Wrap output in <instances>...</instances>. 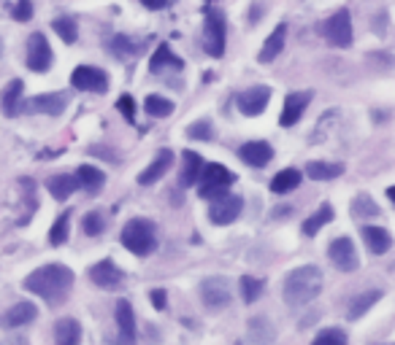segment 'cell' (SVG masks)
<instances>
[{"label":"cell","instance_id":"6da1fadb","mask_svg":"<svg viewBox=\"0 0 395 345\" xmlns=\"http://www.w3.org/2000/svg\"><path fill=\"white\" fill-rule=\"evenodd\" d=\"M73 270L65 265H43L25 278V289L49 305H60L73 289Z\"/></svg>","mask_w":395,"mask_h":345},{"label":"cell","instance_id":"7a4b0ae2","mask_svg":"<svg viewBox=\"0 0 395 345\" xmlns=\"http://www.w3.org/2000/svg\"><path fill=\"white\" fill-rule=\"evenodd\" d=\"M320 292H322V270L317 265H303L287 273L282 294H285V302L290 307H300L312 302Z\"/></svg>","mask_w":395,"mask_h":345},{"label":"cell","instance_id":"3957f363","mask_svg":"<svg viewBox=\"0 0 395 345\" xmlns=\"http://www.w3.org/2000/svg\"><path fill=\"white\" fill-rule=\"evenodd\" d=\"M122 246L136 256H149L157 248V229L147 219H130L122 229Z\"/></svg>","mask_w":395,"mask_h":345},{"label":"cell","instance_id":"277c9868","mask_svg":"<svg viewBox=\"0 0 395 345\" xmlns=\"http://www.w3.org/2000/svg\"><path fill=\"white\" fill-rule=\"evenodd\" d=\"M198 181H201V197L217 199L228 195V186L236 181V175L225 165H219V162H206Z\"/></svg>","mask_w":395,"mask_h":345},{"label":"cell","instance_id":"5b68a950","mask_svg":"<svg viewBox=\"0 0 395 345\" xmlns=\"http://www.w3.org/2000/svg\"><path fill=\"white\" fill-rule=\"evenodd\" d=\"M322 33H325V38L330 40L333 46L347 49V46L352 43V19H349V11L341 9V11H336L333 16H327L325 25H322Z\"/></svg>","mask_w":395,"mask_h":345},{"label":"cell","instance_id":"8992f818","mask_svg":"<svg viewBox=\"0 0 395 345\" xmlns=\"http://www.w3.org/2000/svg\"><path fill=\"white\" fill-rule=\"evenodd\" d=\"M327 256H330L333 267L341 270V273H354L357 265H360L357 248H354V243L347 238V235H341V238H336L330 246H327Z\"/></svg>","mask_w":395,"mask_h":345},{"label":"cell","instance_id":"52a82bcc","mask_svg":"<svg viewBox=\"0 0 395 345\" xmlns=\"http://www.w3.org/2000/svg\"><path fill=\"white\" fill-rule=\"evenodd\" d=\"M70 87H76V89H82V92L103 94L106 89H109V76H106L100 67L79 65L73 73H70Z\"/></svg>","mask_w":395,"mask_h":345},{"label":"cell","instance_id":"ba28073f","mask_svg":"<svg viewBox=\"0 0 395 345\" xmlns=\"http://www.w3.org/2000/svg\"><path fill=\"white\" fill-rule=\"evenodd\" d=\"M204 49L211 57L225 54V16L219 11H209L204 25Z\"/></svg>","mask_w":395,"mask_h":345},{"label":"cell","instance_id":"9c48e42d","mask_svg":"<svg viewBox=\"0 0 395 345\" xmlns=\"http://www.w3.org/2000/svg\"><path fill=\"white\" fill-rule=\"evenodd\" d=\"M68 106V94L63 92H49V94H36V97H30L25 100L19 111H25V114H46V116H60L63 111Z\"/></svg>","mask_w":395,"mask_h":345},{"label":"cell","instance_id":"30bf717a","mask_svg":"<svg viewBox=\"0 0 395 345\" xmlns=\"http://www.w3.org/2000/svg\"><path fill=\"white\" fill-rule=\"evenodd\" d=\"M52 46L46 43L41 33H33L28 38V67L33 73H46L52 67Z\"/></svg>","mask_w":395,"mask_h":345},{"label":"cell","instance_id":"8fae6325","mask_svg":"<svg viewBox=\"0 0 395 345\" xmlns=\"http://www.w3.org/2000/svg\"><path fill=\"white\" fill-rule=\"evenodd\" d=\"M90 280L95 283L98 289L114 292V289H120V286L125 283V273L114 265L111 259H100L98 265L90 267Z\"/></svg>","mask_w":395,"mask_h":345},{"label":"cell","instance_id":"7c38bea8","mask_svg":"<svg viewBox=\"0 0 395 345\" xmlns=\"http://www.w3.org/2000/svg\"><path fill=\"white\" fill-rule=\"evenodd\" d=\"M241 208H244V199L238 195H225V197H217L209 208V219L214 224H233L238 216H241Z\"/></svg>","mask_w":395,"mask_h":345},{"label":"cell","instance_id":"4fadbf2b","mask_svg":"<svg viewBox=\"0 0 395 345\" xmlns=\"http://www.w3.org/2000/svg\"><path fill=\"white\" fill-rule=\"evenodd\" d=\"M201 300L209 310H222L231 305V286L225 278H206L201 283Z\"/></svg>","mask_w":395,"mask_h":345},{"label":"cell","instance_id":"5bb4252c","mask_svg":"<svg viewBox=\"0 0 395 345\" xmlns=\"http://www.w3.org/2000/svg\"><path fill=\"white\" fill-rule=\"evenodd\" d=\"M268 100H271V89H268V87H249L246 92H241L236 97L238 111H241L244 116H260V114L268 108Z\"/></svg>","mask_w":395,"mask_h":345},{"label":"cell","instance_id":"9a60e30c","mask_svg":"<svg viewBox=\"0 0 395 345\" xmlns=\"http://www.w3.org/2000/svg\"><path fill=\"white\" fill-rule=\"evenodd\" d=\"M36 316H38V307L33 305V302H16V305H11L0 316V327L3 329H16V327L33 324Z\"/></svg>","mask_w":395,"mask_h":345},{"label":"cell","instance_id":"2e32d148","mask_svg":"<svg viewBox=\"0 0 395 345\" xmlns=\"http://www.w3.org/2000/svg\"><path fill=\"white\" fill-rule=\"evenodd\" d=\"M114 319H117V329H120L122 345H136V316H133V307H130L127 300H120V302H117Z\"/></svg>","mask_w":395,"mask_h":345},{"label":"cell","instance_id":"e0dca14e","mask_svg":"<svg viewBox=\"0 0 395 345\" xmlns=\"http://www.w3.org/2000/svg\"><path fill=\"white\" fill-rule=\"evenodd\" d=\"M309 103H312V92H290L285 100V108H282L279 124H282V127H293V124L303 116V111H306Z\"/></svg>","mask_w":395,"mask_h":345},{"label":"cell","instance_id":"ac0fdd59","mask_svg":"<svg viewBox=\"0 0 395 345\" xmlns=\"http://www.w3.org/2000/svg\"><path fill=\"white\" fill-rule=\"evenodd\" d=\"M238 157H241V162L252 165V168H265L273 157V148L265 141H249V143L238 148Z\"/></svg>","mask_w":395,"mask_h":345},{"label":"cell","instance_id":"d6986e66","mask_svg":"<svg viewBox=\"0 0 395 345\" xmlns=\"http://www.w3.org/2000/svg\"><path fill=\"white\" fill-rule=\"evenodd\" d=\"M174 165V151H168V148H163L157 157H154V162H152L147 170L138 175V184L141 186H152L154 181H160L165 172H168V168Z\"/></svg>","mask_w":395,"mask_h":345},{"label":"cell","instance_id":"ffe728a7","mask_svg":"<svg viewBox=\"0 0 395 345\" xmlns=\"http://www.w3.org/2000/svg\"><path fill=\"white\" fill-rule=\"evenodd\" d=\"M149 70H152V73H165V70H184V62L179 60L177 54L171 52V46H168V43H160V46L154 49V54H152Z\"/></svg>","mask_w":395,"mask_h":345},{"label":"cell","instance_id":"44dd1931","mask_svg":"<svg viewBox=\"0 0 395 345\" xmlns=\"http://www.w3.org/2000/svg\"><path fill=\"white\" fill-rule=\"evenodd\" d=\"M285 43H287V25L285 22H279L276 30H273L271 35L265 38V43H263L258 60L260 62H271V60H276V57L282 54V49H285Z\"/></svg>","mask_w":395,"mask_h":345},{"label":"cell","instance_id":"7402d4cb","mask_svg":"<svg viewBox=\"0 0 395 345\" xmlns=\"http://www.w3.org/2000/svg\"><path fill=\"white\" fill-rule=\"evenodd\" d=\"M204 165L206 162L201 160V154H195V151H181V172H179V184L181 186L198 184Z\"/></svg>","mask_w":395,"mask_h":345},{"label":"cell","instance_id":"603a6c76","mask_svg":"<svg viewBox=\"0 0 395 345\" xmlns=\"http://www.w3.org/2000/svg\"><path fill=\"white\" fill-rule=\"evenodd\" d=\"M46 189L55 199H68L76 189H79V178L70 175V172H57L46 181Z\"/></svg>","mask_w":395,"mask_h":345},{"label":"cell","instance_id":"cb8c5ba5","mask_svg":"<svg viewBox=\"0 0 395 345\" xmlns=\"http://www.w3.org/2000/svg\"><path fill=\"white\" fill-rule=\"evenodd\" d=\"M55 345H82V324L76 319H60L55 324Z\"/></svg>","mask_w":395,"mask_h":345},{"label":"cell","instance_id":"d4e9b609","mask_svg":"<svg viewBox=\"0 0 395 345\" xmlns=\"http://www.w3.org/2000/svg\"><path fill=\"white\" fill-rule=\"evenodd\" d=\"M22 92H25V84L22 79L9 81V87L0 94V106H3V114L6 116H16L19 114V106H22Z\"/></svg>","mask_w":395,"mask_h":345},{"label":"cell","instance_id":"484cf974","mask_svg":"<svg viewBox=\"0 0 395 345\" xmlns=\"http://www.w3.org/2000/svg\"><path fill=\"white\" fill-rule=\"evenodd\" d=\"M363 240H366V246L371 253H387L393 248L390 232L381 229V226H363Z\"/></svg>","mask_w":395,"mask_h":345},{"label":"cell","instance_id":"4316f807","mask_svg":"<svg viewBox=\"0 0 395 345\" xmlns=\"http://www.w3.org/2000/svg\"><path fill=\"white\" fill-rule=\"evenodd\" d=\"M333 216H336L333 205H330V202H322V205H320V211L314 213L312 219H306V221H303V226H300V229H303V235H306V238L317 235V232H320L327 221H333Z\"/></svg>","mask_w":395,"mask_h":345},{"label":"cell","instance_id":"83f0119b","mask_svg":"<svg viewBox=\"0 0 395 345\" xmlns=\"http://www.w3.org/2000/svg\"><path fill=\"white\" fill-rule=\"evenodd\" d=\"M306 172L312 175L314 181H333V178H339L344 172V165L341 162H309Z\"/></svg>","mask_w":395,"mask_h":345},{"label":"cell","instance_id":"f1b7e54d","mask_svg":"<svg viewBox=\"0 0 395 345\" xmlns=\"http://www.w3.org/2000/svg\"><path fill=\"white\" fill-rule=\"evenodd\" d=\"M300 178H303V175H300V170H295V168L279 170L271 178V192H276V195H287V192H293V189L300 184Z\"/></svg>","mask_w":395,"mask_h":345},{"label":"cell","instance_id":"f546056e","mask_svg":"<svg viewBox=\"0 0 395 345\" xmlns=\"http://www.w3.org/2000/svg\"><path fill=\"white\" fill-rule=\"evenodd\" d=\"M384 294L376 289V292H366V294H357L352 300V305H349V310H347V319H360L366 310H371V307L379 302Z\"/></svg>","mask_w":395,"mask_h":345},{"label":"cell","instance_id":"4dcf8cb0","mask_svg":"<svg viewBox=\"0 0 395 345\" xmlns=\"http://www.w3.org/2000/svg\"><path fill=\"white\" fill-rule=\"evenodd\" d=\"M76 178H79V186H84L87 192H98L100 186L106 184L103 170H98V168H93V165H82V168L76 170Z\"/></svg>","mask_w":395,"mask_h":345},{"label":"cell","instance_id":"1f68e13d","mask_svg":"<svg viewBox=\"0 0 395 345\" xmlns=\"http://www.w3.org/2000/svg\"><path fill=\"white\" fill-rule=\"evenodd\" d=\"M352 216L354 219H371V216H379V205L371 199V195L360 192V195L352 199Z\"/></svg>","mask_w":395,"mask_h":345},{"label":"cell","instance_id":"d6a6232c","mask_svg":"<svg viewBox=\"0 0 395 345\" xmlns=\"http://www.w3.org/2000/svg\"><path fill=\"white\" fill-rule=\"evenodd\" d=\"M144 108H147L149 116H157V119H165V116L174 114V103H171L168 97H160V94H149V97L144 100Z\"/></svg>","mask_w":395,"mask_h":345},{"label":"cell","instance_id":"836d02e7","mask_svg":"<svg viewBox=\"0 0 395 345\" xmlns=\"http://www.w3.org/2000/svg\"><path fill=\"white\" fill-rule=\"evenodd\" d=\"M68 229H70V211H65L57 216V221L49 229V243L52 246H63L68 240Z\"/></svg>","mask_w":395,"mask_h":345},{"label":"cell","instance_id":"e575fe53","mask_svg":"<svg viewBox=\"0 0 395 345\" xmlns=\"http://www.w3.org/2000/svg\"><path fill=\"white\" fill-rule=\"evenodd\" d=\"M52 30H55L65 43H76V38H79V27H76V22H73L70 16H57L55 22H52Z\"/></svg>","mask_w":395,"mask_h":345},{"label":"cell","instance_id":"d590c367","mask_svg":"<svg viewBox=\"0 0 395 345\" xmlns=\"http://www.w3.org/2000/svg\"><path fill=\"white\" fill-rule=\"evenodd\" d=\"M109 46L117 57H133V54L141 52V43H136V40L127 38V35H114Z\"/></svg>","mask_w":395,"mask_h":345},{"label":"cell","instance_id":"8d00e7d4","mask_svg":"<svg viewBox=\"0 0 395 345\" xmlns=\"http://www.w3.org/2000/svg\"><path fill=\"white\" fill-rule=\"evenodd\" d=\"M260 294H263V280L255 278V275H244L241 278V297H244V302H255Z\"/></svg>","mask_w":395,"mask_h":345},{"label":"cell","instance_id":"74e56055","mask_svg":"<svg viewBox=\"0 0 395 345\" xmlns=\"http://www.w3.org/2000/svg\"><path fill=\"white\" fill-rule=\"evenodd\" d=\"M187 135H190L192 141H211V138H214V127H211V121L209 119L192 121Z\"/></svg>","mask_w":395,"mask_h":345},{"label":"cell","instance_id":"f35d334b","mask_svg":"<svg viewBox=\"0 0 395 345\" xmlns=\"http://www.w3.org/2000/svg\"><path fill=\"white\" fill-rule=\"evenodd\" d=\"M312 345H347V334L341 332V329H322L314 337Z\"/></svg>","mask_w":395,"mask_h":345},{"label":"cell","instance_id":"ab89813d","mask_svg":"<svg viewBox=\"0 0 395 345\" xmlns=\"http://www.w3.org/2000/svg\"><path fill=\"white\" fill-rule=\"evenodd\" d=\"M82 226H84V232H87L90 238H98V235L106 229V219H103L100 213H87V216H84V224Z\"/></svg>","mask_w":395,"mask_h":345},{"label":"cell","instance_id":"60d3db41","mask_svg":"<svg viewBox=\"0 0 395 345\" xmlns=\"http://www.w3.org/2000/svg\"><path fill=\"white\" fill-rule=\"evenodd\" d=\"M268 324H271V321H265V319H252V321H249V332L258 334L260 343H268V340H273V329L268 327Z\"/></svg>","mask_w":395,"mask_h":345},{"label":"cell","instance_id":"b9f144b4","mask_svg":"<svg viewBox=\"0 0 395 345\" xmlns=\"http://www.w3.org/2000/svg\"><path fill=\"white\" fill-rule=\"evenodd\" d=\"M117 108H120V114H122L130 124L136 121V103H133V97H130V94H122V97L117 100Z\"/></svg>","mask_w":395,"mask_h":345},{"label":"cell","instance_id":"7bdbcfd3","mask_svg":"<svg viewBox=\"0 0 395 345\" xmlns=\"http://www.w3.org/2000/svg\"><path fill=\"white\" fill-rule=\"evenodd\" d=\"M30 16H33V3L30 0H19L14 6V19L16 22H30Z\"/></svg>","mask_w":395,"mask_h":345},{"label":"cell","instance_id":"ee69618b","mask_svg":"<svg viewBox=\"0 0 395 345\" xmlns=\"http://www.w3.org/2000/svg\"><path fill=\"white\" fill-rule=\"evenodd\" d=\"M152 305L157 307V310H165V305H168V294H165V289H152Z\"/></svg>","mask_w":395,"mask_h":345},{"label":"cell","instance_id":"f6af8a7d","mask_svg":"<svg viewBox=\"0 0 395 345\" xmlns=\"http://www.w3.org/2000/svg\"><path fill=\"white\" fill-rule=\"evenodd\" d=\"M147 9H152V11H160V9H165L168 6V0H141Z\"/></svg>","mask_w":395,"mask_h":345},{"label":"cell","instance_id":"bcb514c9","mask_svg":"<svg viewBox=\"0 0 395 345\" xmlns=\"http://www.w3.org/2000/svg\"><path fill=\"white\" fill-rule=\"evenodd\" d=\"M0 345H30L28 337H6V340H0Z\"/></svg>","mask_w":395,"mask_h":345},{"label":"cell","instance_id":"7dc6e473","mask_svg":"<svg viewBox=\"0 0 395 345\" xmlns=\"http://www.w3.org/2000/svg\"><path fill=\"white\" fill-rule=\"evenodd\" d=\"M387 197H390V199L395 202V186H390V189H387Z\"/></svg>","mask_w":395,"mask_h":345},{"label":"cell","instance_id":"c3c4849f","mask_svg":"<svg viewBox=\"0 0 395 345\" xmlns=\"http://www.w3.org/2000/svg\"><path fill=\"white\" fill-rule=\"evenodd\" d=\"M0 54H3V40H0Z\"/></svg>","mask_w":395,"mask_h":345}]
</instances>
